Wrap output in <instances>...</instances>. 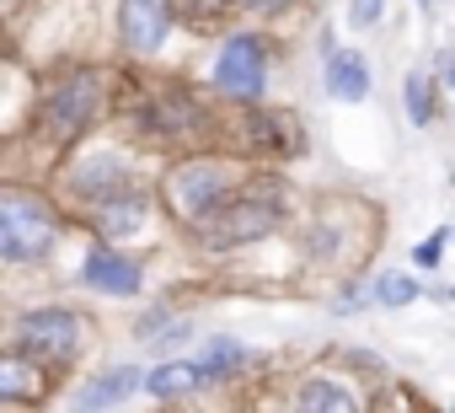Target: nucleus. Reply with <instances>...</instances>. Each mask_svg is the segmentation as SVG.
<instances>
[{"label":"nucleus","instance_id":"f257e3e1","mask_svg":"<svg viewBox=\"0 0 455 413\" xmlns=\"http://www.w3.org/2000/svg\"><path fill=\"white\" fill-rule=\"evenodd\" d=\"M279 198L274 193H247V198H220L209 215L193 221V237L204 247H236V242H252L263 231L279 226Z\"/></svg>","mask_w":455,"mask_h":413},{"label":"nucleus","instance_id":"f03ea898","mask_svg":"<svg viewBox=\"0 0 455 413\" xmlns=\"http://www.w3.org/2000/svg\"><path fill=\"white\" fill-rule=\"evenodd\" d=\"M54 215L38 193H22V188H6L0 193V258L12 263H28V258H44L54 247Z\"/></svg>","mask_w":455,"mask_h":413},{"label":"nucleus","instance_id":"7ed1b4c3","mask_svg":"<svg viewBox=\"0 0 455 413\" xmlns=\"http://www.w3.org/2000/svg\"><path fill=\"white\" fill-rule=\"evenodd\" d=\"M220 198H231V172L220 161H188L166 177V204L182 215V221H198L209 215Z\"/></svg>","mask_w":455,"mask_h":413},{"label":"nucleus","instance_id":"20e7f679","mask_svg":"<svg viewBox=\"0 0 455 413\" xmlns=\"http://www.w3.org/2000/svg\"><path fill=\"white\" fill-rule=\"evenodd\" d=\"M214 86L225 92V97H242V102H252L258 92H263V44L258 38H231L220 49V60H214Z\"/></svg>","mask_w":455,"mask_h":413},{"label":"nucleus","instance_id":"39448f33","mask_svg":"<svg viewBox=\"0 0 455 413\" xmlns=\"http://www.w3.org/2000/svg\"><path fill=\"white\" fill-rule=\"evenodd\" d=\"M92 113H97V81H92V76H76V81H60V86L49 92V102H44V129H49L54 140H70V134H81V129L92 124Z\"/></svg>","mask_w":455,"mask_h":413},{"label":"nucleus","instance_id":"423d86ee","mask_svg":"<svg viewBox=\"0 0 455 413\" xmlns=\"http://www.w3.org/2000/svg\"><path fill=\"white\" fill-rule=\"evenodd\" d=\"M22 344L49 354V360H70V354H81V317H70V312H28L22 317Z\"/></svg>","mask_w":455,"mask_h":413},{"label":"nucleus","instance_id":"0eeeda50","mask_svg":"<svg viewBox=\"0 0 455 413\" xmlns=\"http://www.w3.org/2000/svg\"><path fill=\"white\" fill-rule=\"evenodd\" d=\"M118 28H124V44L134 54H156L166 44V33H172V6L166 0H124Z\"/></svg>","mask_w":455,"mask_h":413},{"label":"nucleus","instance_id":"6e6552de","mask_svg":"<svg viewBox=\"0 0 455 413\" xmlns=\"http://www.w3.org/2000/svg\"><path fill=\"white\" fill-rule=\"evenodd\" d=\"M150 221V198L145 193H102L97 198V231L102 237H129V231H140Z\"/></svg>","mask_w":455,"mask_h":413},{"label":"nucleus","instance_id":"1a4fd4ad","mask_svg":"<svg viewBox=\"0 0 455 413\" xmlns=\"http://www.w3.org/2000/svg\"><path fill=\"white\" fill-rule=\"evenodd\" d=\"M86 285L102 296H134L140 290V263L124 253H92L86 258Z\"/></svg>","mask_w":455,"mask_h":413},{"label":"nucleus","instance_id":"9d476101","mask_svg":"<svg viewBox=\"0 0 455 413\" xmlns=\"http://www.w3.org/2000/svg\"><path fill=\"white\" fill-rule=\"evenodd\" d=\"M134 386H140V370H134V365H118V370L97 376L92 386H81V392L70 397V408H76V413H102V408H118Z\"/></svg>","mask_w":455,"mask_h":413},{"label":"nucleus","instance_id":"9b49d317","mask_svg":"<svg viewBox=\"0 0 455 413\" xmlns=\"http://www.w3.org/2000/svg\"><path fill=\"white\" fill-rule=\"evenodd\" d=\"M327 92L338 102H364L370 97V65L359 54H327Z\"/></svg>","mask_w":455,"mask_h":413},{"label":"nucleus","instance_id":"f8f14e48","mask_svg":"<svg viewBox=\"0 0 455 413\" xmlns=\"http://www.w3.org/2000/svg\"><path fill=\"white\" fill-rule=\"evenodd\" d=\"M28 397H44V370L33 360L0 354V402H28Z\"/></svg>","mask_w":455,"mask_h":413},{"label":"nucleus","instance_id":"ddd939ff","mask_svg":"<svg viewBox=\"0 0 455 413\" xmlns=\"http://www.w3.org/2000/svg\"><path fill=\"white\" fill-rule=\"evenodd\" d=\"M242 365H247V349H242V344L214 338V344H209V354L193 365V376H198V381H220V376H231V370H242Z\"/></svg>","mask_w":455,"mask_h":413},{"label":"nucleus","instance_id":"4468645a","mask_svg":"<svg viewBox=\"0 0 455 413\" xmlns=\"http://www.w3.org/2000/svg\"><path fill=\"white\" fill-rule=\"evenodd\" d=\"M150 397H182L188 386H198V376H193V365H182V360H172V365H156L145 381H140Z\"/></svg>","mask_w":455,"mask_h":413},{"label":"nucleus","instance_id":"2eb2a0df","mask_svg":"<svg viewBox=\"0 0 455 413\" xmlns=\"http://www.w3.org/2000/svg\"><path fill=\"white\" fill-rule=\"evenodd\" d=\"M300 413H359V408H354V397L338 381H311L300 392Z\"/></svg>","mask_w":455,"mask_h":413},{"label":"nucleus","instance_id":"dca6fc26","mask_svg":"<svg viewBox=\"0 0 455 413\" xmlns=\"http://www.w3.org/2000/svg\"><path fill=\"white\" fill-rule=\"evenodd\" d=\"M402 102H407L412 124H428V118H434V92H428V76H407V86H402Z\"/></svg>","mask_w":455,"mask_h":413},{"label":"nucleus","instance_id":"f3484780","mask_svg":"<svg viewBox=\"0 0 455 413\" xmlns=\"http://www.w3.org/2000/svg\"><path fill=\"white\" fill-rule=\"evenodd\" d=\"M412 296H418V285H412L407 274H386V279L375 285V301H380V306H407Z\"/></svg>","mask_w":455,"mask_h":413},{"label":"nucleus","instance_id":"a211bd4d","mask_svg":"<svg viewBox=\"0 0 455 413\" xmlns=\"http://www.w3.org/2000/svg\"><path fill=\"white\" fill-rule=\"evenodd\" d=\"M370 413H412V402H407V392H402V386H386V392L370 402Z\"/></svg>","mask_w":455,"mask_h":413},{"label":"nucleus","instance_id":"6ab92c4d","mask_svg":"<svg viewBox=\"0 0 455 413\" xmlns=\"http://www.w3.org/2000/svg\"><path fill=\"white\" fill-rule=\"evenodd\" d=\"M439 253H444V231H434V237H428L412 258H418V269H434V263H439Z\"/></svg>","mask_w":455,"mask_h":413},{"label":"nucleus","instance_id":"aec40b11","mask_svg":"<svg viewBox=\"0 0 455 413\" xmlns=\"http://www.w3.org/2000/svg\"><path fill=\"white\" fill-rule=\"evenodd\" d=\"M380 6H386V0H354V22H359V28L380 22Z\"/></svg>","mask_w":455,"mask_h":413},{"label":"nucleus","instance_id":"412c9836","mask_svg":"<svg viewBox=\"0 0 455 413\" xmlns=\"http://www.w3.org/2000/svg\"><path fill=\"white\" fill-rule=\"evenodd\" d=\"M247 6H258V12H268V6H284V0H247Z\"/></svg>","mask_w":455,"mask_h":413},{"label":"nucleus","instance_id":"4be33fe9","mask_svg":"<svg viewBox=\"0 0 455 413\" xmlns=\"http://www.w3.org/2000/svg\"><path fill=\"white\" fill-rule=\"evenodd\" d=\"M423 6H434V0H423Z\"/></svg>","mask_w":455,"mask_h":413}]
</instances>
